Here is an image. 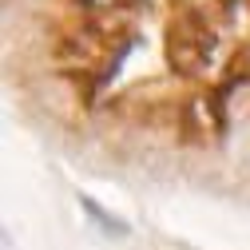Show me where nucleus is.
<instances>
[{"mask_svg": "<svg viewBox=\"0 0 250 250\" xmlns=\"http://www.w3.org/2000/svg\"><path fill=\"white\" fill-rule=\"evenodd\" d=\"M80 203H83V210L91 214V223H100V227H104L107 234H127V227H123V223H115V218H111V214H107L104 207H96L91 199H80Z\"/></svg>", "mask_w": 250, "mask_h": 250, "instance_id": "1", "label": "nucleus"}]
</instances>
